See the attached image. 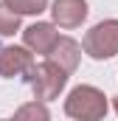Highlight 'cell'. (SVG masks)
Wrapping results in <instances>:
<instances>
[{"label":"cell","mask_w":118,"mask_h":121,"mask_svg":"<svg viewBox=\"0 0 118 121\" xmlns=\"http://www.w3.org/2000/svg\"><path fill=\"white\" fill-rule=\"evenodd\" d=\"M56 39H59V34H56V28L51 23H34V26H28V28L23 31V42L34 54H45L48 56V51L54 48Z\"/></svg>","instance_id":"52a82bcc"},{"label":"cell","mask_w":118,"mask_h":121,"mask_svg":"<svg viewBox=\"0 0 118 121\" xmlns=\"http://www.w3.org/2000/svg\"><path fill=\"white\" fill-rule=\"evenodd\" d=\"M79 59H82V45L70 37H59L54 42V48L48 51V62H54L59 70H65L67 76L79 68Z\"/></svg>","instance_id":"5b68a950"},{"label":"cell","mask_w":118,"mask_h":121,"mask_svg":"<svg viewBox=\"0 0 118 121\" xmlns=\"http://www.w3.org/2000/svg\"><path fill=\"white\" fill-rule=\"evenodd\" d=\"M65 113L76 121H101L107 116V99L93 85H79L67 93Z\"/></svg>","instance_id":"6da1fadb"},{"label":"cell","mask_w":118,"mask_h":121,"mask_svg":"<svg viewBox=\"0 0 118 121\" xmlns=\"http://www.w3.org/2000/svg\"><path fill=\"white\" fill-rule=\"evenodd\" d=\"M31 65H34V54L23 45H8L0 51V76H6V79L28 73Z\"/></svg>","instance_id":"277c9868"},{"label":"cell","mask_w":118,"mask_h":121,"mask_svg":"<svg viewBox=\"0 0 118 121\" xmlns=\"http://www.w3.org/2000/svg\"><path fill=\"white\" fill-rule=\"evenodd\" d=\"M113 104H115V113H118V96H115V101H113Z\"/></svg>","instance_id":"8fae6325"},{"label":"cell","mask_w":118,"mask_h":121,"mask_svg":"<svg viewBox=\"0 0 118 121\" xmlns=\"http://www.w3.org/2000/svg\"><path fill=\"white\" fill-rule=\"evenodd\" d=\"M54 23L62 28H76L87 20V0H54Z\"/></svg>","instance_id":"8992f818"},{"label":"cell","mask_w":118,"mask_h":121,"mask_svg":"<svg viewBox=\"0 0 118 121\" xmlns=\"http://www.w3.org/2000/svg\"><path fill=\"white\" fill-rule=\"evenodd\" d=\"M3 121H8V118H3Z\"/></svg>","instance_id":"7c38bea8"},{"label":"cell","mask_w":118,"mask_h":121,"mask_svg":"<svg viewBox=\"0 0 118 121\" xmlns=\"http://www.w3.org/2000/svg\"><path fill=\"white\" fill-rule=\"evenodd\" d=\"M25 82H28V87H31V93H34L37 101H51L67 85V73L59 70L54 62L45 59V62H39V65H31Z\"/></svg>","instance_id":"7a4b0ae2"},{"label":"cell","mask_w":118,"mask_h":121,"mask_svg":"<svg viewBox=\"0 0 118 121\" xmlns=\"http://www.w3.org/2000/svg\"><path fill=\"white\" fill-rule=\"evenodd\" d=\"M8 121H51V116H48V107L34 99L28 104H23V107L14 113V118H8Z\"/></svg>","instance_id":"ba28073f"},{"label":"cell","mask_w":118,"mask_h":121,"mask_svg":"<svg viewBox=\"0 0 118 121\" xmlns=\"http://www.w3.org/2000/svg\"><path fill=\"white\" fill-rule=\"evenodd\" d=\"M20 28V14H14L6 3H0V37H8Z\"/></svg>","instance_id":"30bf717a"},{"label":"cell","mask_w":118,"mask_h":121,"mask_svg":"<svg viewBox=\"0 0 118 121\" xmlns=\"http://www.w3.org/2000/svg\"><path fill=\"white\" fill-rule=\"evenodd\" d=\"M84 54L93 59H110L118 54V20H104L84 34L82 39Z\"/></svg>","instance_id":"3957f363"},{"label":"cell","mask_w":118,"mask_h":121,"mask_svg":"<svg viewBox=\"0 0 118 121\" xmlns=\"http://www.w3.org/2000/svg\"><path fill=\"white\" fill-rule=\"evenodd\" d=\"M14 14H39L48 9V0H3Z\"/></svg>","instance_id":"9c48e42d"}]
</instances>
